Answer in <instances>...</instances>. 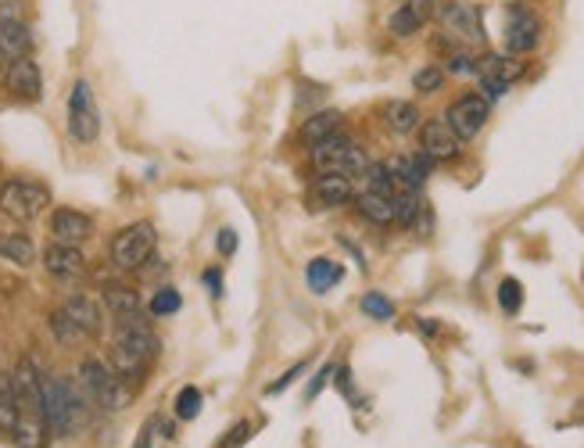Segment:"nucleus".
<instances>
[{
    "mask_svg": "<svg viewBox=\"0 0 584 448\" xmlns=\"http://www.w3.org/2000/svg\"><path fill=\"white\" fill-rule=\"evenodd\" d=\"M8 388L18 409L11 441H15L18 448H47L51 427H47V413H43V373L36 370L33 359L18 362L15 373L8 377Z\"/></svg>",
    "mask_w": 584,
    "mask_h": 448,
    "instance_id": "nucleus-1",
    "label": "nucleus"
},
{
    "mask_svg": "<svg viewBox=\"0 0 584 448\" xmlns=\"http://www.w3.org/2000/svg\"><path fill=\"white\" fill-rule=\"evenodd\" d=\"M158 355V337L144 316L115 323V345H112V370L122 380L140 377L147 370V362Z\"/></svg>",
    "mask_w": 584,
    "mask_h": 448,
    "instance_id": "nucleus-2",
    "label": "nucleus"
},
{
    "mask_svg": "<svg viewBox=\"0 0 584 448\" xmlns=\"http://www.w3.org/2000/svg\"><path fill=\"white\" fill-rule=\"evenodd\" d=\"M79 388H83V398L104 413H119L129 405V384L112 370L104 366L101 359H83L79 366Z\"/></svg>",
    "mask_w": 584,
    "mask_h": 448,
    "instance_id": "nucleus-3",
    "label": "nucleus"
},
{
    "mask_svg": "<svg viewBox=\"0 0 584 448\" xmlns=\"http://www.w3.org/2000/svg\"><path fill=\"white\" fill-rule=\"evenodd\" d=\"M43 413L51 434H72L83 423V395H76L69 380L43 373Z\"/></svg>",
    "mask_w": 584,
    "mask_h": 448,
    "instance_id": "nucleus-4",
    "label": "nucleus"
},
{
    "mask_svg": "<svg viewBox=\"0 0 584 448\" xmlns=\"http://www.w3.org/2000/svg\"><path fill=\"white\" fill-rule=\"evenodd\" d=\"M366 165H370L366 151H362L352 137H341V133H334V137H327L323 144L312 147V169H316V173L359 176V173H366Z\"/></svg>",
    "mask_w": 584,
    "mask_h": 448,
    "instance_id": "nucleus-5",
    "label": "nucleus"
},
{
    "mask_svg": "<svg viewBox=\"0 0 584 448\" xmlns=\"http://www.w3.org/2000/svg\"><path fill=\"white\" fill-rule=\"evenodd\" d=\"M155 248H158L155 226L133 223L112 237V262H115V269L133 273V269H144L147 259H155Z\"/></svg>",
    "mask_w": 584,
    "mask_h": 448,
    "instance_id": "nucleus-6",
    "label": "nucleus"
},
{
    "mask_svg": "<svg viewBox=\"0 0 584 448\" xmlns=\"http://www.w3.org/2000/svg\"><path fill=\"white\" fill-rule=\"evenodd\" d=\"M51 194L43 183H33V180H8L0 187V212L15 223H33L40 216L43 208H47Z\"/></svg>",
    "mask_w": 584,
    "mask_h": 448,
    "instance_id": "nucleus-7",
    "label": "nucleus"
},
{
    "mask_svg": "<svg viewBox=\"0 0 584 448\" xmlns=\"http://www.w3.org/2000/svg\"><path fill=\"white\" fill-rule=\"evenodd\" d=\"M69 133L76 144H94L101 137V115H97L94 90L86 79H76V87L69 94Z\"/></svg>",
    "mask_w": 584,
    "mask_h": 448,
    "instance_id": "nucleus-8",
    "label": "nucleus"
},
{
    "mask_svg": "<svg viewBox=\"0 0 584 448\" xmlns=\"http://www.w3.org/2000/svg\"><path fill=\"white\" fill-rule=\"evenodd\" d=\"M491 115V101L481 94H463L459 101L448 104V112H445V122H448V130L456 133L459 140H473L477 133L484 130V122H488Z\"/></svg>",
    "mask_w": 584,
    "mask_h": 448,
    "instance_id": "nucleus-9",
    "label": "nucleus"
},
{
    "mask_svg": "<svg viewBox=\"0 0 584 448\" xmlns=\"http://www.w3.org/2000/svg\"><path fill=\"white\" fill-rule=\"evenodd\" d=\"M473 76H481V87H484L481 97L495 101V97H502L516 79L524 76V65L516 58H506V54H484V58H477V72Z\"/></svg>",
    "mask_w": 584,
    "mask_h": 448,
    "instance_id": "nucleus-10",
    "label": "nucleus"
},
{
    "mask_svg": "<svg viewBox=\"0 0 584 448\" xmlns=\"http://www.w3.org/2000/svg\"><path fill=\"white\" fill-rule=\"evenodd\" d=\"M538 40H542V22H538V15H534L531 8H524V4H513V8L506 11V51L527 54L538 47Z\"/></svg>",
    "mask_w": 584,
    "mask_h": 448,
    "instance_id": "nucleus-11",
    "label": "nucleus"
},
{
    "mask_svg": "<svg viewBox=\"0 0 584 448\" xmlns=\"http://www.w3.org/2000/svg\"><path fill=\"white\" fill-rule=\"evenodd\" d=\"M29 47H33V36H29L26 22L18 15V4H0V58L4 61H15V58H26Z\"/></svg>",
    "mask_w": 584,
    "mask_h": 448,
    "instance_id": "nucleus-12",
    "label": "nucleus"
},
{
    "mask_svg": "<svg viewBox=\"0 0 584 448\" xmlns=\"http://www.w3.org/2000/svg\"><path fill=\"white\" fill-rule=\"evenodd\" d=\"M441 26H445L448 36H456L463 44H484L481 11L466 4V0H452L448 8H441Z\"/></svg>",
    "mask_w": 584,
    "mask_h": 448,
    "instance_id": "nucleus-13",
    "label": "nucleus"
},
{
    "mask_svg": "<svg viewBox=\"0 0 584 448\" xmlns=\"http://www.w3.org/2000/svg\"><path fill=\"white\" fill-rule=\"evenodd\" d=\"M420 151L427 158H434V162H452V158L463 151V140L448 130L445 119H430V122H423V130H420Z\"/></svg>",
    "mask_w": 584,
    "mask_h": 448,
    "instance_id": "nucleus-14",
    "label": "nucleus"
},
{
    "mask_svg": "<svg viewBox=\"0 0 584 448\" xmlns=\"http://www.w3.org/2000/svg\"><path fill=\"white\" fill-rule=\"evenodd\" d=\"M387 165V173H391V180H395L398 190H420L423 183H427L430 169H434V158H427L420 151V155H395Z\"/></svg>",
    "mask_w": 584,
    "mask_h": 448,
    "instance_id": "nucleus-15",
    "label": "nucleus"
},
{
    "mask_svg": "<svg viewBox=\"0 0 584 448\" xmlns=\"http://www.w3.org/2000/svg\"><path fill=\"white\" fill-rule=\"evenodd\" d=\"M8 90L22 101H40L43 97V76H40V65L33 58H15L8 61Z\"/></svg>",
    "mask_w": 584,
    "mask_h": 448,
    "instance_id": "nucleus-16",
    "label": "nucleus"
},
{
    "mask_svg": "<svg viewBox=\"0 0 584 448\" xmlns=\"http://www.w3.org/2000/svg\"><path fill=\"white\" fill-rule=\"evenodd\" d=\"M43 269H47L51 276H58V280H79V276L86 273V259L76 244L54 241L51 248L43 251Z\"/></svg>",
    "mask_w": 584,
    "mask_h": 448,
    "instance_id": "nucleus-17",
    "label": "nucleus"
},
{
    "mask_svg": "<svg viewBox=\"0 0 584 448\" xmlns=\"http://www.w3.org/2000/svg\"><path fill=\"white\" fill-rule=\"evenodd\" d=\"M434 15V0H405L402 8L391 11V18H387V29H391V36H398V40H409L413 33H420L423 22Z\"/></svg>",
    "mask_w": 584,
    "mask_h": 448,
    "instance_id": "nucleus-18",
    "label": "nucleus"
},
{
    "mask_svg": "<svg viewBox=\"0 0 584 448\" xmlns=\"http://www.w3.org/2000/svg\"><path fill=\"white\" fill-rule=\"evenodd\" d=\"M61 312L76 323V330L83 337H97L104 330V309H101V302L90 298V294H72L69 302L61 305Z\"/></svg>",
    "mask_w": 584,
    "mask_h": 448,
    "instance_id": "nucleus-19",
    "label": "nucleus"
},
{
    "mask_svg": "<svg viewBox=\"0 0 584 448\" xmlns=\"http://www.w3.org/2000/svg\"><path fill=\"white\" fill-rule=\"evenodd\" d=\"M51 233L58 244H83L90 233H94V219L86 212H76V208H58L51 216Z\"/></svg>",
    "mask_w": 584,
    "mask_h": 448,
    "instance_id": "nucleus-20",
    "label": "nucleus"
},
{
    "mask_svg": "<svg viewBox=\"0 0 584 448\" xmlns=\"http://www.w3.org/2000/svg\"><path fill=\"white\" fill-rule=\"evenodd\" d=\"M355 198V183L352 176H341V173H319L316 183H312V201L319 208H337L344 201Z\"/></svg>",
    "mask_w": 584,
    "mask_h": 448,
    "instance_id": "nucleus-21",
    "label": "nucleus"
},
{
    "mask_svg": "<svg viewBox=\"0 0 584 448\" xmlns=\"http://www.w3.org/2000/svg\"><path fill=\"white\" fill-rule=\"evenodd\" d=\"M355 208H359L362 219H370L377 226H391L395 223V194H377V190H362L355 198Z\"/></svg>",
    "mask_w": 584,
    "mask_h": 448,
    "instance_id": "nucleus-22",
    "label": "nucleus"
},
{
    "mask_svg": "<svg viewBox=\"0 0 584 448\" xmlns=\"http://www.w3.org/2000/svg\"><path fill=\"white\" fill-rule=\"evenodd\" d=\"M341 122H344V115L341 112H334V108H327V112H316V115H309L305 119V126H301V140L309 147H316V144H323L327 137H334V133H341Z\"/></svg>",
    "mask_w": 584,
    "mask_h": 448,
    "instance_id": "nucleus-23",
    "label": "nucleus"
},
{
    "mask_svg": "<svg viewBox=\"0 0 584 448\" xmlns=\"http://www.w3.org/2000/svg\"><path fill=\"white\" fill-rule=\"evenodd\" d=\"M104 309H108V316H112L115 323H126V319L144 316V312H140V298L133 287H108V291H104Z\"/></svg>",
    "mask_w": 584,
    "mask_h": 448,
    "instance_id": "nucleus-24",
    "label": "nucleus"
},
{
    "mask_svg": "<svg viewBox=\"0 0 584 448\" xmlns=\"http://www.w3.org/2000/svg\"><path fill=\"white\" fill-rule=\"evenodd\" d=\"M0 259L4 262H11V266H33L36 262V248H33V241H29L26 233H18V230H11V233H0Z\"/></svg>",
    "mask_w": 584,
    "mask_h": 448,
    "instance_id": "nucleus-25",
    "label": "nucleus"
},
{
    "mask_svg": "<svg viewBox=\"0 0 584 448\" xmlns=\"http://www.w3.org/2000/svg\"><path fill=\"white\" fill-rule=\"evenodd\" d=\"M384 122L391 133L405 137V133H413L416 126H420V108H416L413 101H391L384 108Z\"/></svg>",
    "mask_w": 584,
    "mask_h": 448,
    "instance_id": "nucleus-26",
    "label": "nucleus"
},
{
    "mask_svg": "<svg viewBox=\"0 0 584 448\" xmlns=\"http://www.w3.org/2000/svg\"><path fill=\"white\" fill-rule=\"evenodd\" d=\"M305 276H309V287H312V291H316V294H327L330 287L341 284L344 269L337 266L334 259H312L309 269H305Z\"/></svg>",
    "mask_w": 584,
    "mask_h": 448,
    "instance_id": "nucleus-27",
    "label": "nucleus"
},
{
    "mask_svg": "<svg viewBox=\"0 0 584 448\" xmlns=\"http://www.w3.org/2000/svg\"><path fill=\"white\" fill-rule=\"evenodd\" d=\"M359 309L366 312L370 319H377V323H387V319H395V302H391V298H384L380 291L362 294Z\"/></svg>",
    "mask_w": 584,
    "mask_h": 448,
    "instance_id": "nucleus-28",
    "label": "nucleus"
},
{
    "mask_svg": "<svg viewBox=\"0 0 584 448\" xmlns=\"http://www.w3.org/2000/svg\"><path fill=\"white\" fill-rule=\"evenodd\" d=\"M201 402H205V398H201V391L187 384V388L176 395V416H180V420H198V416H201Z\"/></svg>",
    "mask_w": 584,
    "mask_h": 448,
    "instance_id": "nucleus-29",
    "label": "nucleus"
},
{
    "mask_svg": "<svg viewBox=\"0 0 584 448\" xmlns=\"http://www.w3.org/2000/svg\"><path fill=\"white\" fill-rule=\"evenodd\" d=\"M180 305H183L180 291H176V287H162V291L151 298V316H176Z\"/></svg>",
    "mask_w": 584,
    "mask_h": 448,
    "instance_id": "nucleus-30",
    "label": "nucleus"
},
{
    "mask_svg": "<svg viewBox=\"0 0 584 448\" xmlns=\"http://www.w3.org/2000/svg\"><path fill=\"white\" fill-rule=\"evenodd\" d=\"M499 305L513 316V312H520V305H524V287H520V280H502L499 284Z\"/></svg>",
    "mask_w": 584,
    "mask_h": 448,
    "instance_id": "nucleus-31",
    "label": "nucleus"
},
{
    "mask_svg": "<svg viewBox=\"0 0 584 448\" xmlns=\"http://www.w3.org/2000/svg\"><path fill=\"white\" fill-rule=\"evenodd\" d=\"M366 190H377V194H395V180L387 173V165H366Z\"/></svg>",
    "mask_w": 584,
    "mask_h": 448,
    "instance_id": "nucleus-32",
    "label": "nucleus"
},
{
    "mask_svg": "<svg viewBox=\"0 0 584 448\" xmlns=\"http://www.w3.org/2000/svg\"><path fill=\"white\" fill-rule=\"evenodd\" d=\"M51 330H54V337H58L61 345H76V341H83V334L76 330V323H72V319L65 316L61 309L51 316Z\"/></svg>",
    "mask_w": 584,
    "mask_h": 448,
    "instance_id": "nucleus-33",
    "label": "nucleus"
},
{
    "mask_svg": "<svg viewBox=\"0 0 584 448\" xmlns=\"http://www.w3.org/2000/svg\"><path fill=\"white\" fill-rule=\"evenodd\" d=\"M441 83H445V72H441L438 65H427V69H420L413 76V87L420 90V94H434V90H441Z\"/></svg>",
    "mask_w": 584,
    "mask_h": 448,
    "instance_id": "nucleus-34",
    "label": "nucleus"
},
{
    "mask_svg": "<svg viewBox=\"0 0 584 448\" xmlns=\"http://www.w3.org/2000/svg\"><path fill=\"white\" fill-rule=\"evenodd\" d=\"M301 373H305V362H298V366H291V370H287L280 380H273V384H266V395H276V391H287V388H291V384H294V380L301 377Z\"/></svg>",
    "mask_w": 584,
    "mask_h": 448,
    "instance_id": "nucleus-35",
    "label": "nucleus"
},
{
    "mask_svg": "<svg viewBox=\"0 0 584 448\" xmlns=\"http://www.w3.org/2000/svg\"><path fill=\"white\" fill-rule=\"evenodd\" d=\"M448 72H456V76H470V72H477V58H470V54H452Z\"/></svg>",
    "mask_w": 584,
    "mask_h": 448,
    "instance_id": "nucleus-36",
    "label": "nucleus"
},
{
    "mask_svg": "<svg viewBox=\"0 0 584 448\" xmlns=\"http://www.w3.org/2000/svg\"><path fill=\"white\" fill-rule=\"evenodd\" d=\"M244 438H251V423H248V420L237 423V427H233V434H226V438L219 441V445H223V448H237Z\"/></svg>",
    "mask_w": 584,
    "mask_h": 448,
    "instance_id": "nucleus-37",
    "label": "nucleus"
},
{
    "mask_svg": "<svg viewBox=\"0 0 584 448\" xmlns=\"http://www.w3.org/2000/svg\"><path fill=\"white\" fill-rule=\"evenodd\" d=\"M215 248H219V255H233V251H237V233H233V230H219V237H215Z\"/></svg>",
    "mask_w": 584,
    "mask_h": 448,
    "instance_id": "nucleus-38",
    "label": "nucleus"
},
{
    "mask_svg": "<svg viewBox=\"0 0 584 448\" xmlns=\"http://www.w3.org/2000/svg\"><path fill=\"white\" fill-rule=\"evenodd\" d=\"M205 284H208V294H212V298H223V273L208 269V273H205Z\"/></svg>",
    "mask_w": 584,
    "mask_h": 448,
    "instance_id": "nucleus-39",
    "label": "nucleus"
},
{
    "mask_svg": "<svg viewBox=\"0 0 584 448\" xmlns=\"http://www.w3.org/2000/svg\"><path fill=\"white\" fill-rule=\"evenodd\" d=\"M330 373H334V366H330V362H327V366H323V370H319V373H316V380H312V388H309V398H316V395H319V391H323V384H327V377H330Z\"/></svg>",
    "mask_w": 584,
    "mask_h": 448,
    "instance_id": "nucleus-40",
    "label": "nucleus"
},
{
    "mask_svg": "<svg viewBox=\"0 0 584 448\" xmlns=\"http://www.w3.org/2000/svg\"><path fill=\"white\" fill-rule=\"evenodd\" d=\"M151 434H155V420H147V423H144V431H140L137 448H151Z\"/></svg>",
    "mask_w": 584,
    "mask_h": 448,
    "instance_id": "nucleus-41",
    "label": "nucleus"
}]
</instances>
